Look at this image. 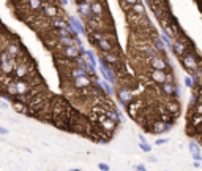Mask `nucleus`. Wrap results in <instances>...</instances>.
<instances>
[{
    "mask_svg": "<svg viewBox=\"0 0 202 171\" xmlns=\"http://www.w3.org/2000/svg\"><path fill=\"white\" fill-rule=\"evenodd\" d=\"M98 67H99V70H101V75H103V78L104 79H108L109 83H112V84H115L117 83V76H115V73H114V68L99 56V59H98Z\"/></svg>",
    "mask_w": 202,
    "mask_h": 171,
    "instance_id": "7ed1b4c3",
    "label": "nucleus"
},
{
    "mask_svg": "<svg viewBox=\"0 0 202 171\" xmlns=\"http://www.w3.org/2000/svg\"><path fill=\"white\" fill-rule=\"evenodd\" d=\"M117 98H118V103L126 109V106L134 100V93H133V90L128 86H120L117 89Z\"/></svg>",
    "mask_w": 202,
    "mask_h": 171,
    "instance_id": "f03ea898",
    "label": "nucleus"
},
{
    "mask_svg": "<svg viewBox=\"0 0 202 171\" xmlns=\"http://www.w3.org/2000/svg\"><path fill=\"white\" fill-rule=\"evenodd\" d=\"M68 21H70L71 26H74L76 29H78V32H79L81 35H87V29L82 26V22H81L79 19H76V16H70V18H68Z\"/></svg>",
    "mask_w": 202,
    "mask_h": 171,
    "instance_id": "4be33fe9",
    "label": "nucleus"
},
{
    "mask_svg": "<svg viewBox=\"0 0 202 171\" xmlns=\"http://www.w3.org/2000/svg\"><path fill=\"white\" fill-rule=\"evenodd\" d=\"M60 56L63 59H68V60H76L79 56H81V49H79V46H63L62 49H60Z\"/></svg>",
    "mask_w": 202,
    "mask_h": 171,
    "instance_id": "9d476101",
    "label": "nucleus"
},
{
    "mask_svg": "<svg viewBox=\"0 0 202 171\" xmlns=\"http://www.w3.org/2000/svg\"><path fill=\"white\" fill-rule=\"evenodd\" d=\"M27 5H29V10L33 11V13H40L43 10V0H27Z\"/></svg>",
    "mask_w": 202,
    "mask_h": 171,
    "instance_id": "5701e85b",
    "label": "nucleus"
},
{
    "mask_svg": "<svg viewBox=\"0 0 202 171\" xmlns=\"http://www.w3.org/2000/svg\"><path fill=\"white\" fill-rule=\"evenodd\" d=\"M193 158H194V160H199V162H202V154H200V152H197V154H193Z\"/></svg>",
    "mask_w": 202,
    "mask_h": 171,
    "instance_id": "e433bc0d",
    "label": "nucleus"
},
{
    "mask_svg": "<svg viewBox=\"0 0 202 171\" xmlns=\"http://www.w3.org/2000/svg\"><path fill=\"white\" fill-rule=\"evenodd\" d=\"M96 48H98L99 53H109V51H114V49H115L114 44H112V41H111L109 37H108V33H106L104 38H101V40L96 43Z\"/></svg>",
    "mask_w": 202,
    "mask_h": 171,
    "instance_id": "a211bd4d",
    "label": "nucleus"
},
{
    "mask_svg": "<svg viewBox=\"0 0 202 171\" xmlns=\"http://www.w3.org/2000/svg\"><path fill=\"white\" fill-rule=\"evenodd\" d=\"M98 124H99V128L103 130L106 135H111V133L115 132V128H117V122L112 120L111 117H108L106 114H104V116H99Z\"/></svg>",
    "mask_w": 202,
    "mask_h": 171,
    "instance_id": "1a4fd4ad",
    "label": "nucleus"
},
{
    "mask_svg": "<svg viewBox=\"0 0 202 171\" xmlns=\"http://www.w3.org/2000/svg\"><path fill=\"white\" fill-rule=\"evenodd\" d=\"M139 141H142V143H145V136H142V135H141V136H139Z\"/></svg>",
    "mask_w": 202,
    "mask_h": 171,
    "instance_id": "79ce46f5",
    "label": "nucleus"
},
{
    "mask_svg": "<svg viewBox=\"0 0 202 171\" xmlns=\"http://www.w3.org/2000/svg\"><path fill=\"white\" fill-rule=\"evenodd\" d=\"M152 43H153L155 44V48H156V49H158V53L160 54H164L166 56V43L163 41V38L161 37H158V35H155L153 38H152Z\"/></svg>",
    "mask_w": 202,
    "mask_h": 171,
    "instance_id": "412c9836",
    "label": "nucleus"
},
{
    "mask_svg": "<svg viewBox=\"0 0 202 171\" xmlns=\"http://www.w3.org/2000/svg\"><path fill=\"white\" fill-rule=\"evenodd\" d=\"M43 2H46V0H43Z\"/></svg>",
    "mask_w": 202,
    "mask_h": 171,
    "instance_id": "37998d69",
    "label": "nucleus"
},
{
    "mask_svg": "<svg viewBox=\"0 0 202 171\" xmlns=\"http://www.w3.org/2000/svg\"><path fill=\"white\" fill-rule=\"evenodd\" d=\"M92 83H93V79L90 78V75H84V76H79V78L71 79L73 87H74V89H79V90L87 89V87H92Z\"/></svg>",
    "mask_w": 202,
    "mask_h": 171,
    "instance_id": "ddd939ff",
    "label": "nucleus"
},
{
    "mask_svg": "<svg viewBox=\"0 0 202 171\" xmlns=\"http://www.w3.org/2000/svg\"><path fill=\"white\" fill-rule=\"evenodd\" d=\"M147 62H148V67H150V68H158V70H164V71H171V70H172L164 54H156V56H153V57L147 59Z\"/></svg>",
    "mask_w": 202,
    "mask_h": 171,
    "instance_id": "20e7f679",
    "label": "nucleus"
},
{
    "mask_svg": "<svg viewBox=\"0 0 202 171\" xmlns=\"http://www.w3.org/2000/svg\"><path fill=\"white\" fill-rule=\"evenodd\" d=\"M68 24L65 19H60V18H54L52 21H50V26H52V29H63V27H68Z\"/></svg>",
    "mask_w": 202,
    "mask_h": 171,
    "instance_id": "393cba45",
    "label": "nucleus"
},
{
    "mask_svg": "<svg viewBox=\"0 0 202 171\" xmlns=\"http://www.w3.org/2000/svg\"><path fill=\"white\" fill-rule=\"evenodd\" d=\"M0 106H2V108L5 109V108H8V103H7V102H2V100H0Z\"/></svg>",
    "mask_w": 202,
    "mask_h": 171,
    "instance_id": "ea45409f",
    "label": "nucleus"
},
{
    "mask_svg": "<svg viewBox=\"0 0 202 171\" xmlns=\"http://www.w3.org/2000/svg\"><path fill=\"white\" fill-rule=\"evenodd\" d=\"M7 53L11 56V57H19L21 54H22V49L19 48V44L17 43H11V44H8V48H7Z\"/></svg>",
    "mask_w": 202,
    "mask_h": 171,
    "instance_id": "b1692460",
    "label": "nucleus"
},
{
    "mask_svg": "<svg viewBox=\"0 0 202 171\" xmlns=\"http://www.w3.org/2000/svg\"><path fill=\"white\" fill-rule=\"evenodd\" d=\"M188 146H190V152H191V155H193V154H197V152H200V148H199V144H197V143H196L194 139H191Z\"/></svg>",
    "mask_w": 202,
    "mask_h": 171,
    "instance_id": "c756f323",
    "label": "nucleus"
},
{
    "mask_svg": "<svg viewBox=\"0 0 202 171\" xmlns=\"http://www.w3.org/2000/svg\"><path fill=\"white\" fill-rule=\"evenodd\" d=\"M41 13H43L44 18H50V19H54V18H59V16H60V10H59V7L50 5V3H44Z\"/></svg>",
    "mask_w": 202,
    "mask_h": 171,
    "instance_id": "2eb2a0df",
    "label": "nucleus"
},
{
    "mask_svg": "<svg viewBox=\"0 0 202 171\" xmlns=\"http://www.w3.org/2000/svg\"><path fill=\"white\" fill-rule=\"evenodd\" d=\"M29 65H27V60L25 62H21L16 68H14V76L17 79H22V78H27L29 76Z\"/></svg>",
    "mask_w": 202,
    "mask_h": 171,
    "instance_id": "aec40b11",
    "label": "nucleus"
},
{
    "mask_svg": "<svg viewBox=\"0 0 202 171\" xmlns=\"http://www.w3.org/2000/svg\"><path fill=\"white\" fill-rule=\"evenodd\" d=\"M92 5V13L95 14V16H106L108 14V10H106V5L103 3V2H99V0H95V2H92L90 3Z\"/></svg>",
    "mask_w": 202,
    "mask_h": 171,
    "instance_id": "6ab92c4d",
    "label": "nucleus"
},
{
    "mask_svg": "<svg viewBox=\"0 0 202 171\" xmlns=\"http://www.w3.org/2000/svg\"><path fill=\"white\" fill-rule=\"evenodd\" d=\"M5 90L11 95V97H16L17 95V87H16V81H13V83H8L7 86H5Z\"/></svg>",
    "mask_w": 202,
    "mask_h": 171,
    "instance_id": "cd10ccee",
    "label": "nucleus"
},
{
    "mask_svg": "<svg viewBox=\"0 0 202 171\" xmlns=\"http://www.w3.org/2000/svg\"><path fill=\"white\" fill-rule=\"evenodd\" d=\"M13 60H14V57H11L7 51L5 53H2L0 54V68H2V71H3V75H14V65H13Z\"/></svg>",
    "mask_w": 202,
    "mask_h": 171,
    "instance_id": "423d86ee",
    "label": "nucleus"
},
{
    "mask_svg": "<svg viewBox=\"0 0 202 171\" xmlns=\"http://www.w3.org/2000/svg\"><path fill=\"white\" fill-rule=\"evenodd\" d=\"M16 87H17V95H27L30 90H32V83L29 81V79H25V78H22V79H17L16 81Z\"/></svg>",
    "mask_w": 202,
    "mask_h": 171,
    "instance_id": "f3484780",
    "label": "nucleus"
},
{
    "mask_svg": "<svg viewBox=\"0 0 202 171\" xmlns=\"http://www.w3.org/2000/svg\"><path fill=\"white\" fill-rule=\"evenodd\" d=\"M8 133V128H5V127H0V135H7Z\"/></svg>",
    "mask_w": 202,
    "mask_h": 171,
    "instance_id": "4c0bfd02",
    "label": "nucleus"
},
{
    "mask_svg": "<svg viewBox=\"0 0 202 171\" xmlns=\"http://www.w3.org/2000/svg\"><path fill=\"white\" fill-rule=\"evenodd\" d=\"M101 57H103L114 70H117L118 68V65H120V56L117 54V53H114V51H109V53H101Z\"/></svg>",
    "mask_w": 202,
    "mask_h": 171,
    "instance_id": "4468645a",
    "label": "nucleus"
},
{
    "mask_svg": "<svg viewBox=\"0 0 202 171\" xmlns=\"http://www.w3.org/2000/svg\"><path fill=\"white\" fill-rule=\"evenodd\" d=\"M134 169H137V171H145V165L139 163V165H136V166H134Z\"/></svg>",
    "mask_w": 202,
    "mask_h": 171,
    "instance_id": "c9c22d12",
    "label": "nucleus"
},
{
    "mask_svg": "<svg viewBox=\"0 0 202 171\" xmlns=\"http://www.w3.org/2000/svg\"><path fill=\"white\" fill-rule=\"evenodd\" d=\"M160 90L164 97H167V98H171V97H174V98H179L180 97V86L177 83H169L166 81L164 84L160 86Z\"/></svg>",
    "mask_w": 202,
    "mask_h": 171,
    "instance_id": "39448f33",
    "label": "nucleus"
},
{
    "mask_svg": "<svg viewBox=\"0 0 202 171\" xmlns=\"http://www.w3.org/2000/svg\"><path fill=\"white\" fill-rule=\"evenodd\" d=\"M185 86H186L188 89H191V87L194 86V81H193V78H191V75H188V76H185Z\"/></svg>",
    "mask_w": 202,
    "mask_h": 171,
    "instance_id": "2f4dec72",
    "label": "nucleus"
},
{
    "mask_svg": "<svg viewBox=\"0 0 202 171\" xmlns=\"http://www.w3.org/2000/svg\"><path fill=\"white\" fill-rule=\"evenodd\" d=\"M164 108L167 113H171L174 117H179L180 116V111H182V106H180V102L179 98H174V97H171V98H167L164 103Z\"/></svg>",
    "mask_w": 202,
    "mask_h": 171,
    "instance_id": "9b49d317",
    "label": "nucleus"
},
{
    "mask_svg": "<svg viewBox=\"0 0 202 171\" xmlns=\"http://www.w3.org/2000/svg\"><path fill=\"white\" fill-rule=\"evenodd\" d=\"M171 51L174 53V56L175 57H182V56H185L190 49H188V46H186V43H183L182 40H179V38H175L174 41H172V46H171Z\"/></svg>",
    "mask_w": 202,
    "mask_h": 171,
    "instance_id": "f8f14e48",
    "label": "nucleus"
},
{
    "mask_svg": "<svg viewBox=\"0 0 202 171\" xmlns=\"http://www.w3.org/2000/svg\"><path fill=\"white\" fill-rule=\"evenodd\" d=\"M148 162H152V163H155V162H156V158H155V157H150V158H148Z\"/></svg>",
    "mask_w": 202,
    "mask_h": 171,
    "instance_id": "a19ab883",
    "label": "nucleus"
},
{
    "mask_svg": "<svg viewBox=\"0 0 202 171\" xmlns=\"http://www.w3.org/2000/svg\"><path fill=\"white\" fill-rule=\"evenodd\" d=\"M139 148H141L144 152H150V151H152V146H150L147 141H145V143H142V141H141V143H139Z\"/></svg>",
    "mask_w": 202,
    "mask_h": 171,
    "instance_id": "7c9ffc66",
    "label": "nucleus"
},
{
    "mask_svg": "<svg viewBox=\"0 0 202 171\" xmlns=\"http://www.w3.org/2000/svg\"><path fill=\"white\" fill-rule=\"evenodd\" d=\"M112 83H109L108 79H104V81H101V86H103V89L106 90V93H108V97H112L114 95V89H112V86H111Z\"/></svg>",
    "mask_w": 202,
    "mask_h": 171,
    "instance_id": "c85d7f7f",
    "label": "nucleus"
},
{
    "mask_svg": "<svg viewBox=\"0 0 202 171\" xmlns=\"http://www.w3.org/2000/svg\"><path fill=\"white\" fill-rule=\"evenodd\" d=\"M84 54H85L87 60H89L92 65H95V67L98 65V59H96V56H95V53H93L92 49H85V53H84Z\"/></svg>",
    "mask_w": 202,
    "mask_h": 171,
    "instance_id": "bb28decb",
    "label": "nucleus"
},
{
    "mask_svg": "<svg viewBox=\"0 0 202 171\" xmlns=\"http://www.w3.org/2000/svg\"><path fill=\"white\" fill-rule=\"evenodd\" d=\"M128 10L134 11L136 14H145V7H144V3H141V2H137V3L128 7Z\"/></svg>",
    "mask_w": 202,
    "mask_h": 171,
    "instance_id": "a878e982",
    "label": "nucleus"
},
{
    "mask_svg": "<svg viewBox=\"0 0 202 171\" xmlns=\"http://www.w3.org/2000/svg\"><path fill=\"white\" fill-rule=\"evenodd\" d=\"M172 128V125H169L167 122H164L163 119L156 117L150 122V132L153 133V135H161V133H166Z\"/></svg>",
    "mask_w": 202,
    "mask_h": 171,
    "instance_id": "0eeeda50",
    "label": "nucleus"
},
{
    "mask_svg": "<svg viewBox=\"0 0 202 171\" xmlns=\"http://www.w3.org/2000/svg\"><path fill=\"white\" fill-rule=\"evenodd\" d=\"M167 141H169V139H166V138H158V139L155 141V144H156V146H163V144H167Z\"/></svg>",
    "mask_w": 202,
    "mask_h": 171,
    "instance_id": "72a5a7b5",
    "label": "nucleus"
},
{
    "mask_svg": "<svg viewBox=\"0 0 202 171\" xmlns=\"http://www.w3.org/2000/svg\"><path fill=\"white\" fill-rule=\"evenodd\" d=\"M172 71V70H171ZM148 78L152 79V83L156 84V86H161L167 81V71L164 70H158V68H150L148 71Z\"/></svg>",
    "mask_w": 202,
    "mask_h": 171,
    "instance_id": "6e6552de",
    "label": "nucleus"
},
{
    "mask_svg": "<svg viewBox=\"0 0 202 171\" xmlns=\"http://www.w3.org/2000/svg\"><path fill=\"white\" fill-rule=\"evenodd\" d=\"M78 5V10H79V14H81V18L84 19V21H87V19H90L92 16H93V13H92V5L89 3V2H79V3H76Z\"/></svg>",
    "mask_w": 202,
    "mask_h": 171,
    "instance_id": "dca6fc26",
    "label": "nucleus"
},
{
    "mask_svg": "<svg viewBox=\"0 0 202 171\" xmlns=\"http://www.w3.org/2000/svg\"><path fill=\"white\" fill-rule=\"evenodd\" d=\"M179 60H180V65L183 67V70L188 73V75H191L193 71H196L197 68L202 67V57L197 54V51H188Z\"/></svg>",
    "mask_w": 202,
    "mask_h": 171,
    "instance_id": "f257e3e1",
    "label": "nucleus"
},
{
    "mask_svg": "<svg viewBox=\"0 0 202 171\" xmlns=\"http://www.w3.org/2000/svg\"><path fill=\"white\" fill-rule=\"evenodd\" d=\"M139 0H122V5L125 7V8H128V7H131V5H134V3H137Z\"/></svg>",
    "mask_w": 202,
    "mask_h": 171,
    "instance_id": "473e14b6",
    "label": "nucleus"
},
{
    "mask_svg": "<svg viewBox=\"0 0 202 171\" xmlns=\"http://www.w3.org/2000/svg\"><path fill=\"white\" fill-rule=\"evenodd\" d=\"M98 168H99L101 171H108V169H109L111 166H109L108 163H98Z\"/></svg>",
    "mask_w": 202,
    "mask_h": 171,
    "instance_id": "f704fd0d",
    "label": "nucleus"
},
{
    "mask_svg": "<svg viewBox=\"0 0 202 171\" xmlns=\"http://www.w3.org/2000/svg\"><path fill=\"white\" fill-rule=\"evenodd\" d=\"M68 2H70V0H59V3H60L62 7H66V5H68Z\"/></svg>",
    "mask_w": 202,
    "mask_h": 171,
    "instance_id": "58836bf2",
    "label": "nucleus"
}]
</instances>
